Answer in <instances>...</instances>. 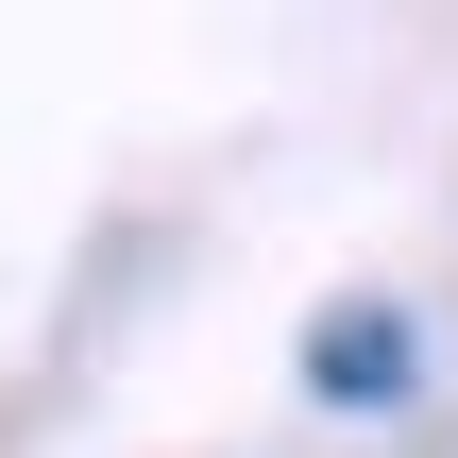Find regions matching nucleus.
Wrapping results in <instances>:
<instances>
[{
    "label": "nucleus",
    "instance_id": "1",
    "mask_svg": "<svg viewBox=\"0 0 458 458\" xmlns=\"http://www.w3.org/2000/svg\"><path fill=\"white\" fill-rule=\"evenodd\" d=\"M306 391H323V408H391V391H408V323H391V306H340V323L306 340Z\"/></svg>",
    "mask_w": 458,
    "mask_h": 458
}]
</instances>
